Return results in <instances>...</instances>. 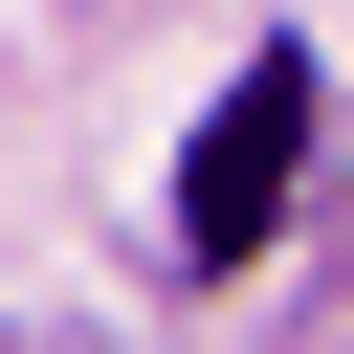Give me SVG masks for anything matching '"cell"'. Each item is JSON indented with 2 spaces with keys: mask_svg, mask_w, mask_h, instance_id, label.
Segmentation results:
<instances>
[{
  "mask_svg": "<svg viewBox=\"0 0 354 354\" xmlns=\"http://www.w3.org/2000/svg\"><path fill=\"white\" fill-rule=\"evenodd\" d=\"M288 177H310V44H266V66L199 111V155H177V266H243V243L288 221Z\"/></svg>",
  "mask_w": 354,
  "mask_h": 354,
  "instance_id": "6da1fadb",
  "label": "cell"
}]
</instances>
